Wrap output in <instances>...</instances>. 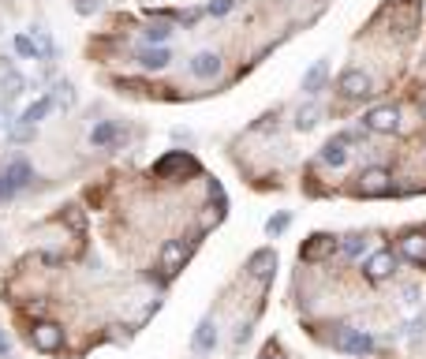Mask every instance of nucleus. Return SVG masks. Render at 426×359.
<instances>
[{
	"label": "nucleus",
	"mask_w": 426,
	"mask_h": 359,
	"mask_svg": "<svg viewBox=\"0 0 426 359\" xmlns=\"http://www.w3.org/2000/svg\"><path fill=\"white\" fill-rule=\"evenodd\" d=\"M52 108H57V101H52V94H41L34 105H27L23 108V116H19V124H27V127H38L41 120H45Z\"/></svg>",
	"instance_id": "18"
},
{
	"label": "nucleus",
	"mask_w": 426,
	"mask_h": 359,
	"mask_svg": "<svg viewBox=\"0 0 426 359\" xmlns=\"http://www.w3.org/2000/svg\"><path fill=\"white\" fill-rule=\"evenodd\" d=\"M336 94H341L344 101H363V97L374 94V83H370V75L363 68H344L336 75Z\"/></svg>",
	"instance_id": "2"
},
{
	"label": "nucleus",
	"mask_w": 426,
	"mask_h": 359,
	"mask_svg": "<svg viewBox=\"0 0 426 359\" xmlns=\"http://www.w3.org/2000/svg\"><path fill=\"white\" fill-rule=\"evenodd\" d=\"M0 94H4V105H12L27 94V75L19 71L8 57H0Z\"/></svg>",
	"instance_id": "7"
},
{
	"label": "nucleus",
	"mask_w": 426,
	"mask_h": 359,
	"mask_svg": "<svg viewBox=\"0 0 426 359\" xmlns=\"http://www.w3.org/2000/svg\"><path fill=\"white\" fill-rule=\"evenodd\" d=\"M325 75H329V60H314L307 71H303V94H318L322 90V83H325Z\"/></svg>",
	"instance_id": "21"
},
{
	"label": "nucleus",
	"mask_w": 426,
	"mask_h": 359,
	"mask_svg": "<svg viewBox=\"0 0 426 359\" xmlns=\"http://www.w3.org/2000/svg\"><path fill=\"white\" fill-rule=\"evenodd\" d=\"M336 348L348 356H370L374 352V337H370L367 330H341L336 333Z\"/></svg>",
	"instance_id": "13"
},
{
	"label": "nucleus",
	"mask_w": 426,
	"mask_h": 359,
	"mask_svg": "<svg viewBox=\"0 0 426 359\" xmlns=\"http://www.w3.org/2000/svg\"><path fill=\"white\" fill-rule=\"evenodd\" d=\"M146 71H165L169 64H172V52L169 49H161V45H146V49H139V57H135Z\"/></svg>",
	"instance_id": "19"
},
{
	"label": "nucleus",
	"mask_w": 426,
	"mask_h": 359,
	"mask_svg": "<svg viewBox=\"0 0 426 359\" xmlns=\"http://www.w3.org/2000/svg\"><path fill=\"white\" fill-rule=\"evenodd\" d=\"M419 113H423V120H426V86L419 90Z\"/></svg>",
	"instance_id": "33"
},
{
	"label": "nucleus",
	"mask_w": 426,
	"mask_h": 359,
	"mask_svg": "<svg viewBox=\"0 0 426 359\" xmlns=\"http://www.w3.org/2000/svg\"><path fill=\"white\" fill-rule=\"evenodd\" d=\"M363 132L370 135H397L400 132V108L397 105H378L363 113Z\"/></svg>",
	"instance_id": "5"
},
{
	"label": "nucleus",
	"mask_w": 426,
	"mask_h": 359,
	"mask_svg": "<svg viewBox=\"0 0 426 359\" xmlns=\"http://www.w3.org/2000/svg\"><path fill=\"white\" fill-rule=\"evenodd\" d=\"M288 225H292V217H288V213H277V217H269V221H266V232H269V236H281Z\"/></svg>",
	"instance_id": "28"
},
{
	"label": "nucleus",
	"mask_w": 426,
	"mask_h": 359,
	"mask_svg": "<svg viewBox=\"0 0 426 359\" xmlns=\"http://www.w3.org/2000/svg\"><path fill=\"white\" fill-rule=\"evenodd\" d=\"M8 199H15V191H12V183L4 180V172H0V202H8Z\"/></svg>",
	"instance_id": "32"
},
{
	"label": "nucleus",
	"mask_w": 426,
	"mask_h": 359,
	"mask_svg": "<svg viewBox=\"0 0 426 359\" xmlns=\"http://www.w3.org/2000/svg\"><path fill=\"white\" fill-rule=\"evenodd\" d=\"M397 266H400V255L392 251V247H381V251L367 255V262H363V277L378 285V281H389L392 274H397Z\"/></svg>",
	"instance_id": "6"
},
{
	"label": "nucleus",
	"mask_w": 426,
	"mask_h": 359,
	"mask_svg": "<svg viewBox=\"0 0 426 359\" xmlns=\"http://www.w3.org/2000/svg\"><path fill=\"white\" fill-rule=\"evenodd\" d=\"M150 172H154L157 180H172V183H176V180L199 176V161H194L187 150H169L165 157L154 161V169H150Z\"/></svg>",
	"instance_id": "1"
},
{
	"label": "nucleus",
	"mask_w": 426,
	"mask_h": 359,
	"mask_svg": "<svg viewBox=\"0 0 426 359\" xmlns=\"http://www.w3.org/2000/svg\"><path fill=\"white\" fill-rule=\"evenodd\" d=\"M262 359H281V356H277V348H273V344H269V348H266V352H262Z\"/></svg>",
	"instance_id": "34"
},
{
	"label": "nucleus",
	"mask_w": 426,
	"mask_h": 359,
	"mask_svg": "<svg viewBox=\"0 0 426 359\" xmlns=\"http://www.w3.org/2000/svg\"><path fill=\"white\" fill-rule=\"evenodd\" d=\"M355 132H344V135H333L329 139V143H325L322 146V154H318V161H322V165H329V169H341L344 165V161H348V146H352L355 143Z\"/></svg>",
	"instance_id": "11"
},
{
	"label": "nucleus",
	"mask_w": 426,
	"mask_h": 359,
	"mask_svg": "<svg viewBox=\"0 0 426 359\" xmlns=\"http://www.w3.org/2000/svg\"><path fill=\"white\" fill-rule=\"evenodd\" d=\"M359 183H355V191L363 195V199H385V195H392L397 191V183H392V172L389 169H363L355 176Z\"/></svg>",
	"instance_id": "3"
},
{
	"label": "nucleus",
	"mask_w": 426,
	"mask_h": 359,
	"mask_svg": "<svg viewBox=\"0 0 426 359\" xmlns=\"http://www.w3.org/2000/svg\"><path fill=\"white\" fill-rule=\"evenodd\" d=\"M52 101H57L60 108H71L75 105V86L71 83H57L52 86Z\"/></svg>",
	"instance_id": "27"
},
{
	"label": "nucleus",
	"mask_w": 426,
	"mask_h": 359,
	"mask_svg": "<svg viewBox=\"0 0 426 359\" xmlns=\"http://www.w3.org/2000/svg\"><path fill=\"white\" fill-rule=\"evenodd\" d=\"M30 344L38 348V352H45V356H52V352H60L64 348V325H57V322H34V330H30Z\"/></svg>",
	"instance_id": "9"
},
{
	"label": "nucleus",
	"mask_w": 426,
	"mask_h": 359,
	"mask_svg": "<svg viewBox=\"0 0 426 359\" xmlns=\"http://www.w3.org/2000/svg\"><path fill=\"white\" fill-rule=\"evenodd\" d=\"M333 251H341V239L333 232H314L307 244L299 247V262H325Z\"/></svg>",
	"instance_id": "8"
},
{
	"label": "nucleus",
	"mask_w": 426,
	"mask_h": 359,
	"mask_svg": "<svg viewBox=\"0 0 426 359\" xmlns=\"http://www.w3.org/2000/svg\"><path fill=\"white\" fill-rule=\"evenodd\" d=\"M191 75L194 79H217V75H221V52H213V49L194 52L191 57Z\"/></svg>",
	"instance_id": "16"
},
{
	"label": "nucleus",
	"mask_w": 426,
	"mask_h": 359,
	"mask_svg": "<svg viewBox=\"0 0 426 359\" xmlns=\"http://www.w3.org/2000/svg\"><path fill=\"white\" fill-rule=\"evenodd\" d=\"M183 262H187V244H183V239H165V247H161V258H157L161 277L172 281V277L183 269Z\"/></svg>",
	"instance_id": "10"
},
{
	"label": "nucleus",
	"mask_w": 426,
	"mask_h": 359,
	"mask_svg": "<svg viewBox=\"0 0 426 359\" xmlns=\"http://www.w3.org/2000/svg\"><path fill=\"white\" fill-rule=\"evenodd\" d=\"M318 120H322V105H303L299 113H296V132H314L318 127Z\"/></svg>",
	"instance_id": "22"
},
{
	"label": "nucleus",
	"mask_w": 426,
	"mask_h": 359,
	"mask_svg": "<svg viewBox=\"0 0 426 359\" xmlns=\"http://www.w3.org/2000/svg\"><path fill=\"white\" fill-rule=\"evenodd\" d=\"M34 45H38V60H52V57H57V45H52L49 30H34Z\"/></svg>",
	"instance_id": "24"
},
{
	"label": "nucleus",
	"mask_w": 426,
	"mask_h": 359,
	"mask_svg": "<svg viewBox=\"0 0 426 359\" xmlns=\"http://www.w3.org/2000/svg\"><path fill=\"white\" fill-rule=\"evenodd\" d=\"M273 274H277V251H273V247H262V251H255L247 258V277H255L258 285L273 281Z\"/></svg>",
	"instance_id": "12"
},
{
	"label": "nucleus",
	"mask_w": 426,
	"mask_h": 359,
	"mask_svg": "<svg viewBox=\"0 0 426 359\" xmlns=\"http://www.w3.org/2000/svg\"><path fill=\"white\" fill-rule=\"evenodd\" d=\"M341 247H344V255H348V258H359V255H367V247H370V239L355 232V236H348V239H344V244H341Z\"/></svg>",
	"instance_id": "26"
},
{
	"label": "nucleus",
	"mask_w": 426,
	"mask_h": 359,
	"mask_svg": "<svg viewBox=\"0 0 426 359\" xmlns=\"http://www.w3.org/2000/svg\"><path fill=\"white\" fill-rule=\"evenodd\" d=\"M191 344H194V352H213V348H217V322L213 318H202L199 325H194Z\"/></svg>",
	"instance_id": "20"
},
{
	"label": "nucleus",
	"mask_w": 426,
	"mask_h": 359,
	"mask_svg": "<svg viewBox=\"0 0 426 359\" xmlns=\"http://www.w3.org/2000/svg\"><path fill=\"white\" fill-rule=\"evenodd\" d=\"M0 356H8V337L0 333Z\"/></svg>",
	"instance_id": "35"
},
{
	"label": "nucleus",
	"mask_w": 426,
	"mask_h": 359,
	"mask_svg": "<svg viewBox=\"0 0 426 359\" xmlns=\"http://www.w3.org/2000/svg\"><path fill=\"white\" fill-rule=\"evenodd\" d=\"M34 132H38V127H27V124H19L15 132H12V143H30V139H34Z\"/></svg>",
	"instance_id": "31"
},
{
	"label": "nucleus",
	"mask_w": 426,
	"mask_h": 359,
	"mask_svg": "<svg viewBox=\"0 0 426 359\" xmlns=\"http://www.w3.org/2000/svg\"><path fill=\"white\" fill-rule=\"evenodd\" d=\"M15 52L19 57H27V60H38V45H34V34H15Z\"/></svg>",
	"instance_id": "25"
},
{
	"label": "nucleus",
	"mask_w": 426,
	"mask_h": 359,
	"mask_svg": "<svg viewBox=\"0 0 426 359\" xmlns=\"http://www.w3.org/2000/svg\"><path fill=\"white\" fill-rule=\"evenodd\" d=\"M385 15H389V27H392V30H400V34H411V30L423 23V0H392Z\"/></svg>",
	"instance_id": "4"
},
{
	"label": "nucleus",
	"mask_w": 426,
	"mask_h": 359,
	"mask_svg": "<svg viewBox=\"0 0 426 359\" xmlns=\"http://www.w3.org/2000/svg\"><path fill=\"white\" fill-rule=\"evenodd\" d=\"M142 34H146L150 45H165V41L172 38V23H150L146 30H142Z\"/></svg>",
	"instance_id": "23"
},
{
	"label": "nucleus",
	"mask_w": 426,
	"mask_h": 359,
	"mask_svg": "<svg viewBox=\"0 0 426 359\" xmlns=\"http://www.w3.org/2000/svg\"><path fill=\"white\" fill-rule=\"evenodd\" d=\"M400 258H408L415 266H426V232L423 228H408L400 236Z\"/></svg>",
	"instance_id": "14"
},
{
	"label": "nucleus",
	"mask_w": 426,
	"mask_h": 359,
	"mask_svg": "<svg viewBox=\"0 0 426 359\" xmlns=\"http://www.w3.org/2000/svg\"><path fill=\"white\" fill-rule=\"evenodd\" d=\"M120 135H124V132H120L116 120H97V124L90 127V146L94 150H108V146L120 143Z\"/></svg>",
	"instance_id": "17"
},
{
	"label": "nucleus",
	"mask_w": 426,
	"mask_h": 359,
	"mask_svg": "<svg viewBox=\"0 0 426 359\" xmlns=\"http://www.w3.org/2000/svg\"><path fill=\"white\" fill-rule=\"evenodd\" d=\"M232 8H236V0H210V8H206V15H228V12H232Z\"/></svg>",
	"instance_id": "29"
},
{
	"label": "nucleus",
	"mask_w": 426,
	"mask_h": 359,
	"mask_svg": "<svg viewBox=\"0 0 426 359\" xmlns=\"http://www.w3.org/2000/svg\"><path fill=\"white\" fill-rule=\"evenodd\" d=\"M75 12H79V15H94V12H101V0H75Z\"/></svg>",
	"instance_id": "30"
},
{
	"label": "nucleus",
	"mask_w": 426,
	"mask_h": 359,
	"mask_svg": "<svg viewBox=\"0 0 426 359\" xmlns=\"http://www.w3.org/2000/svg\"><path fill=\"white\" fill-rule=\"evenodd\" d=\"M0 172H4V180L12 183V191H15V195L23 191V188H30V180H34V169H30V161H27V157H12Z\"/></svg>",
	"instance_id": "15"
}]
</instances>
